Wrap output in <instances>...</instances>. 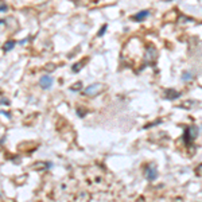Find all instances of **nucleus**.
<instances>
[{
	"label": "nucleus",
	"instance_id": "f257e3e1",
	"mask_svg": "<svg viewBox=\"0 0 202 202\" xmlns=\"http://www.w3.org/2000/svg\"><path fill=\"white\" fill-rule=\"evenodd\" d=\"M103 89L104 88H103L101 84H93V85L88 86L85 89V94H88V96H96L97 93L103 92Z\"/></svg>",
	"mask_w": 202,
	"mask_h": 202
},
{
	"label": "nucleus",
	"instance_id": "f03ea898",
	"mask_svg": "<svg viewBox=\"0 0 202 202\" xmlns=\"http://www.w3.org/2000/svg\"><path fill=\"white\" fill-rule=\"evenodd\" d=\"M197 131H198L197 127H190L185 131V140H186V143H190V141L197 136V133H198Z\"/></svg>",
	"mask_w": 202,
	"mask_h": 202
},
{
	"label": "nucleus",
	"instance_id": "7ed1b4c3",
	"mask_svg": "<svg viewBox=\"0 0 202 202\" xmlns=\"http://www.w3.org/2000/svg\"><path fill=\"white\" fill-rule=\"evenodd\" d=\"M53 82H54V80H53V77H50V76H42L39 80V84L43 89H49V88L53 85Z\"/></svg>",
	"mask_w": 202,
	"mask_h": 202
},
{
	"label": "nucleus",
	"instance_id": "20e7f679",
	"mask_svg": "<svg viewBox=\"0 0 202 202\" xmlns=\"http://www.w3.org/2000/svg\"><path fill=\"white\" fill-rule=\"evenodd\" d=\"M179 96H181L179 92H175V90H171V89L166 90V99H168V100H174Z\"/></svg>",
	"mask_w": 202,
	"mask_h": 202
},
{
	"label": "nucleus",
	"instance_id": "39448f33",
	"mask_svg": "<svg viewBox=\"0 0 202 202\" xmlns=\"http://www.w3.org/2000/svg\"><path fill=\"white\" fill-rule=\"evenodd\" d=\"M148 15H150V12H148V11H141V12L137 13V15H135L133 19L135 20H143L144 18H147Z\"/></svg>",
	"mask_w": 202,
	"mask_h": 202
},
{
	"label": "nucleus",
	"instance_id": "423d86ee",
	"mask_svg": "<svg viewBox=\"0 0 202 202\" xmlns=\"http://www.w3.org/2000/svg\"><path fill=\"white\" fill-rule=\"evenodd\" d=\"M182 78H183V81H189V80H191V74H190V73H185Z\"/></svg>",
	"mask_w": 202,
	"mask_h": 202
},
{
	"label": "nucleus",
	"instance_id": "0eeeda50",
	"mask_svg": "<svg viewBox=\"0 0 202 202\" xmlns=\"http://www.w3.org/2000/svg\"><path fill=\"white\" fill-rule=\"evenodd\" d=\"M105 28H107V26H104V27H103V28H101V31H100V34H99V35H103V32H104V31H105Z\"/></svg>",
	"mask_w": 202,
	"mask_h": 202
}]
</instances>
